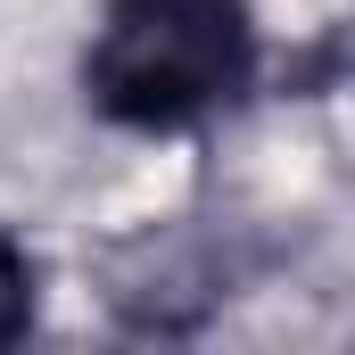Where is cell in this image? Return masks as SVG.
I'll return each instance as SVG.
<instances>
[{"instance_id": "cell-1", "label": "cell", "mask_w": 355, "mask_h": 355, "mask_svg": "<svg viewBox=\"0 0 355 355\" xmlns=\"http://www.w3.org/2000/svg\"><path fill=\"white\" fill-rule=\"evenodd\" d=\"M265 75L248 0H107L83 42V99L99 124L182 141L223 124Z\"/></svg>"}, {"instance_id": "cell-2", "label": "cell", "mask_w": 355, "mask_h": 355, "mask_svg": "<svg viewBox=\"0 0 355 355\" xmlns=\"http://www.w3.org/2000/svg\"><path fill=\"white\" fill-rule=\"evenodd\" d=\"M42 314V265L17 232H0V347H17Z\"/></svg>"}]
</instances>
